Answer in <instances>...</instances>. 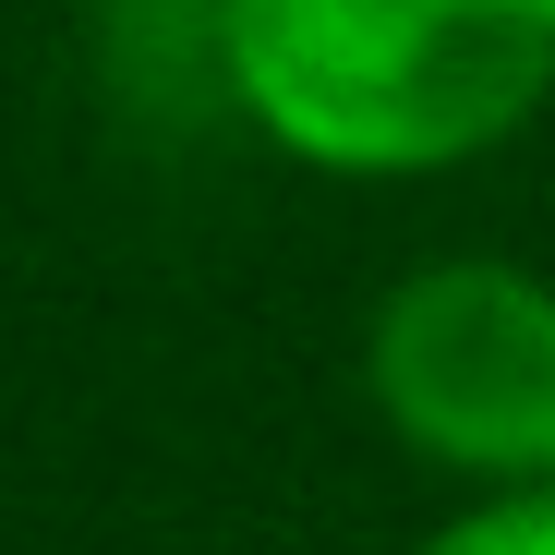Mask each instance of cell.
Wrapping results in <instances>:
<instances>
[{"mask_svg":"<svg viewBox=\"0 0 555 555\" xmlns=\"http://www.w3.org/2000/svg\"><path fill=\"white\" fill-rule=\"evenodd\" d=\"M218 49L278 145L423 169L472 157L555 85V0H218Z\"/></svg>","mask_w":555,"mask_h":555,"instance_id":"obj_1","label":"cell"},{"mask_svg":"<svg viewBox=\"0 0 555 555\" xmlns=\"http://www.w3.org/2000/svg\"><path fill=\"white\" fill-rule=\"evenodd\" d=\"M375 387L435 459L555 472V291L519 266H423L375 314Z\"/></svg>","mask_w":555,"mask_h":555,"instance_id":"obj_2","label":"cell"},{"mask_svg":"<svg viewBox=\"0 0 555 555\" xmlns=\"http://www.w3.org/2000/svg\"><path fill=\"white\" fill-rule=\"evenodd\" d=\"M435 555H555V495H531V507H483V519H459V531H435Z\"/></svg>","mask_w":555,"mask_h":555,"instance_id":"obj_3","label":"cell"}]
</instances>
